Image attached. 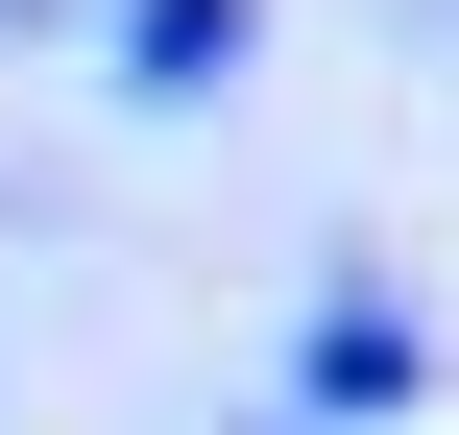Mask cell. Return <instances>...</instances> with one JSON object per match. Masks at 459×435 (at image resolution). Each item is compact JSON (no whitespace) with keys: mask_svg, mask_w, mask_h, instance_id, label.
Here are the masks:
<instances>
[{"mask_svg":"<svg viewBox=\"0 0 459 435\" xmlns=\"http://www.w3.org/2000/svg\"><path fill=\"white\" fill-rule=\"evenodd\" d=\"M121 48H145V97H218V73H242V0H145Z\"/></svg>","mask_w":459,"mask_h":435,"instance_id":"obj_1","label":"cell"}]
</instances>
